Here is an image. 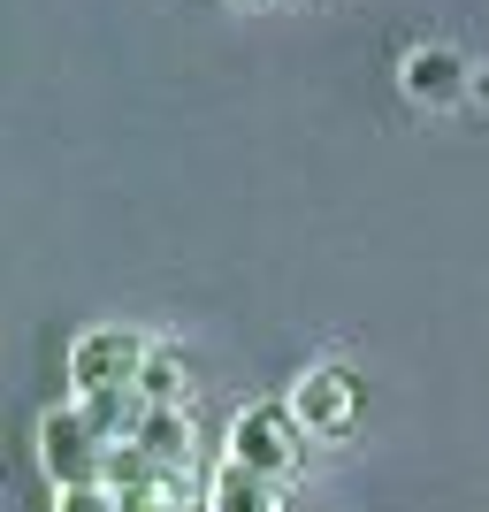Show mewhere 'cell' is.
Listing matches in <instances>:
<instances>
[{
  "label": "cell",
  "instance_id": "obj_3",
  "mask_svg": "<svg viewBox=\"0 0 489 512\" xmlns=\"http://www.w3.org/2000/svg\"><path fill=\"white\" fill-rule=\"evenodd\" d=\"M230 467H253L268 474V482H283V474L298 467V451H306V428H298L291 398H253V406L230 421Z\"/></svg>",
  "mask_w": 489,
  "mask_h": 512
},
{
  "label": "cell",
  "instance_id": "obj_8",
  "mask_svg": "<svg viewBox=\"0 0 489 512\" xmlns=\"http://www.w3.org/2000/svg\"><path fill=\"white\" fill-rule=\"evenodd\" d=\"M184 352H169V344H153V360H146V375H138V398L146 406H184Z\"/></svg>",
  "mask_w": 489,
  "mask_h": 512
},
{
  "label": "cell",
  "instance_id": "obj_7",
  "mask_svg": "<svg viewBox=\"0 0 489 512\" xmlns=\"http://www.w3.org/2000/svg\"><path fill=\"white\" fill-rule=\"evenodd\" d=\"M207 512H283V482L222 459V474H214V490H207Z\"/></svg>",
  "mask_w": 489,
  "mask_h": 512
},
{
  "label": "cell",
  "instance_id": "obj_1",
  "mask_svg": "<svg viewBox=\"0 0 489 512\" xmlns=\"http://www.w3.org/2000/svg\"><path fill=\"white\" fill-rule=\"evenodd\" d=\"M31 444H39V474L54 490H100L107 482V436L92 428V413L69 398V406H46L39 428H31Z\"/></svg>",
  "mask_w": 489,
  "mask_h": 512
},
{
  "label": "cell",
  "instance_id": "obj_10",
  "mask_svg": "<svg viewBox=\"0 0 489 512\" xmlns=\"http://www.w3.org/2000/svg\"><path fill=\"white\" fill-rule=\"evenodd\" d=\"M474 92H482V100H489V62H482V69H474Z\"/></svg>",
  "mask_w": 489,
  "mask_h": 512
},
{
  "label": "cell",
  "instance_id": "obj_9",
  "mask_svg": "<svg viewBox=\"0 0 489 512\" xmlns=\"http://www.w3.org/2000/svg\"><path fill=\"white\" fill-rule=\"evenodd\" d=\"M54 512H123V505H115V490L100 482V490H54Z\"/></svg>",
  "mask_w": 489,
  "mask_h": 512
},
{
  "label": "cell",
  "instance_id": "obj_6",
  "mask_svg": "<svg viewBox=\"0 0 489 512\" xmlns=\"http://www.w3.org/2000/svg\"><path fill=\"white\" fill-rule=\"evenodd\" d=\"M130 444L146 451V459H161V467H192V413L184 406H146V421H138V436Z\"/></svg>",
  "mask_w": 489,
  "mask_h": 512
},
{
  "label": "cell",
  "instance_id": "obj_4",
  "mask_svg": "<svg viewBox=\"0 0 489 512\" xmlns=\"http://www.w3.org/2000/svg\"><path fill=\"white\" fill-rule=\"evenodd\" d=\"M291 413H298L306 436H352L360 413H367V383L344 360H321V367H306L291 383Z\"/></svg>",
  "mask_w": 489,
  "mask_h": 512
},
{
  "label": "cell",
  "instance_id": "obj_12",
  "mask_svg": "<svg viewBox=\"0 0 489 512\" xmlns=\"http://www.w3.org/2000/svg\"><path fill=\"white\" fill-rule=\"evenodd\" d=\"M199 512H207V505H199Z\"/></svg>",
  "mask_w": 489,
  "mask_h": 512
},
{
  "label": "cell",
  "instance_id": "obj_11",
  "mask_svg": "<svg viewBox=\"0 0 489 512\" xmlns=\"http://www.w3.org/2000/svg\"><path fill=\"white\" fill-rule=\"evenodd\" d=\"M245 8H260V0H245Z\"/></svg>",
  "mask_w": 489,
  "mask_h": 512
},
{
  "label": "cell",
  "instance_id": "obj_5",
  "mask_svg": "<svg viewBox=\"0 0 489 512\" xmlns=\"http://www.w3.org/2000/svg\"><path fill=\"white\" fill-rule=\"evenodd\" d=\"M398 77H405V92H413V100H428V107H444V100H459V92L474 85V69L459 62V46H413V54H405L398 62Z\"/></svg>",
  "mask_w": 489,
  "mask_h": 512
},
{
  "label": "cell",
  "instance_id": "obj_2",
  "mask_svg": "<svg viewBox=\"0 0 489 512\" xmlns=\"http://www.w3.org/2000/svg\"><path fill=\"white\" fill-rule=\"evenodd\" d=\"M153 344L146 329H130V321H100V329H85V337L69 344V390L77 398H123V390H138V375H146Z\"/></svg>",
  "mask_w": 489,
  "mask_h": 512
}]
</instances>
